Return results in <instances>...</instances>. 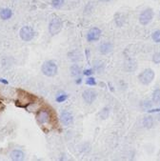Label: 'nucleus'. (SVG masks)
<instances>
[{"label":"nucleus","instance_id":"aec40b11","mask_svg":"<svg viewBox=\"0 0 160 161\" xmlns=\"http://www.w3.org/2000/svg\"><path fill=\"white\" fill-rule=\"evenodd\" d=\"M109 114H110L109 109H108V108H104V109H102V111L100 112L99 115H100V117H101L102 119H106V118H108Z\"/></svg>","mask_w":160,"mask_h":161},{"label":"nucleus","instance_id":"423d86ee","mask_svg":"<svg viewBox=\"0 0 160 161\" xmlns=\"http://www.w3.org/2000/svg\"><path fill=\"white\" fill-rule=\"evenodd\" d=\"M62 29V21L59 17H53L49 24V31L52 36L57 35Z\"/></svg>","mask_w":160,"mask_h":161},{"label":"nucleus","instance_id":"412c9836","mask_svg":"<svg viewBox=\"0 0 160 161\" xmlns=\"http://www.w3.org/2000/svg\"><path fill=\"white\" fill-rule=\"evenodd\" d=\"M94 69H95V71H97L98 73H100L103 69H104V64L102 63V62H97L94 64Z\"/></svg>","mask_w":160,"mask_h":161},{"label":"nucleus","instance_id":"dca6fc26","mask_svg":"<svg viewBox=\"0 0 160 161\" xmlns=\"http://www.w3.org/2000/svg\"><path fill=\"white\" fill-rule=\"evenodd\" d=\"M71 73H72V75L73 76H77V75H80L81 70H80V68L77 65H75V64H74V65H73L71 67Z\"/></svg>","mask_w":160,"mask_h":161},{"label":"nucleus","instance_id":"ddd939ff","mask_svg":"<svg viewBox=\"0 0 160 161\" xmlns=\"http://www.w3.org/2000/svg\"><path fill=\"white\" fill-rule=\"evenodd\" d=\"M13 15V12L11 9H8V8H5V9H2L0 11V17L3 20H8L12 17Z\"/></svg>","mask_w":160,"mask_h":161},{"label":"nucleus","instance_id":"c756f323","mask_svg":"<svg viewBox=\"0 0 160 161\" xmlns=\"http://www.w3.org/2000/svg\"><path fill=\"white\" fill-rule=\"evenodd\" d=\"M100 1H102V2H108V1H110V0H100Z\"/></svg>","mask_w":160,"mask_h":161},{"label":"nucleus","instance_id":"f257e3e1","mask_svg":"<svg viewBox=\"0 0 160 161\" xmlns=\"http://www.w3.org/2000/svg\"><path fill=\"white\" fill-rule=\"evenodd\" d=\"M17 99L15 100V105L19 108H27L29 105L35 103L36 97L23 90H17Z\"/></svg>","mask_w":160,"mask_h":161},{"label":"nucleus","instance_id":"f3484780","mask_svg":"<svg viewBox=\"0 0 160 161\" xmlns=\"http://www.w3.org/2000/svg\"><path fill=\"white\" fill-rule=\"evenodd\" d=\"M65 0H52V6L55 9H59L63 6Z\"/></svg>","mask_w":160,"mask_h":161},{"label":"nucleus","instance_id":"5701e85b","mask_svg":"<svg viewBox=\"0 0 160 161\" xmlns=\"http://www.w3.org/2000/svg\"><path fill=\"white\" fill-rule=\"evenodd\" d=\"M86 83H87V85H90V86H95V85H97V81H95V79L93 77H88Z\"/></svg>","mask_w":160,"mask_h":161},{"label":"nucleus","instance_id":"6ab92c4d","mask_svg":"<svg viewBox=\"0 0 160 161\" xmlns=\"http://www.w3.org/2000/svg\"><path fill=\"white\" fill-rule=\"evenodd\" d=\"M67 98H68V94L67 93H61V94L56 96V101L58 103H62L64 101H66Z\"/></svg>","mask_w":160,"mask_h":161},{"label":"nucleus","instance_id":"4468645a","mask_svg":"<svg viewBox=\"0 0 160 161\" xmlns=\"http://www.w3.org/2000/svg\"><path fill=\"white\" fill-rule=\"evenodd\" d=\"M152 102L156 105H160V89H156L153 91Z\"/></svg>","mask_w":160,"mask_h":161},{"label":"nucleus","instance_id":"0eeeda50","mask_svg":"<svg viewBox=\"0 0 160 161\" xmlns=\"http://www.w3.org/2000/svg\"><path fill=\"white\" fill-rule=\"evenodd\" d=\"M152 18H153V11H152V9L148 8V9L144 10L140 14V15H139V22H140L141 25L146 26L149 23H151Z\"/></svg>","mask_w":160,"mask_h":161},{"label":"nucleus","instance_id":"7ed1b4c3","mask_svg":"<svg viewBox=\"0 0 160 161\" xmlns=\"http://www.w3.org/2000/svg\"><path fill=\"white\" fill-rule=\"evenodd\" d=\"M36 121L42 126L52 121V117L51 115V111H49L47 109H40L36 113Z\"/></svg>","mask_w":160,"mask_h":161},{"label":"nucleus","instance_id":"9d476101","mask_svg":"<svg viewBox=\"0 0 160 161\" xmlns=\"http://www.w3.org/2000/svg\"><path fill=\"white\" fill-rule=\"evenodd\" d=\"M60 120L63 123V125L70 126L73 123V121H74V116H73V114L70 112H68V111H63L60 114Z\"/></svg>","mask_w":160,"mask_h":161},{"label":"nucleus","instance_id":"b1692460","mask_svg":"<svg viewBox=\"0 0 160 161\" xmlns=\"http://www.w3.org/2000/svg\"><path fill=\"white\" fill-rule=\"evenodd\" d=\"M83 74H84L85 75H87V76H90V75H91L93 74V71H92L91 69H88V70H85V71L83 72Z\"/></svg>","mask_w":160,"mask_h":161},{"label":"nucleus","instance_id":"bb28decb","mask_svg":"<svg viewBox=\"0 0 160 161\" xmlns=\"http://www.w3.org/2000/svg\"><path fill=\"white\" fill-rule=\"evenodd\" d=\"M4 108H5V106H4L1 102H0V112L3 111V110H4Z\"/></svg>","mask_w":160,"mask_h":161},{"label":"nucleus","instance_id":"f8f14e48","mask_svg":"<svg viewBox=\"0 0 160 161\" xmlns=\"http://www.w3.org/2000/svg\"><path fill=\"white\" fill-rule=\"evenodd\" d=\"M24 153L21 150H14L11 153H10V157L14 160H22L24 159Z\"/></svg>","mask_w":160,"mask_h":161},{"label":"nucleus","instance_id":"f03ea898","mask_svg":"<svg viewBox=\"0 0 160 161\" xmlns=\"http://www.w3.org/2000/svg\"><path fill=\"white\" fill-rule=\"evenodd\" d=\"M41 71L44 75L52 77V76L56 75V74H57V65L53 61H51V60L46 61L43 63V65L41 67Z\"/></svg>","mask_w":160,"mask_h":161},{"label":"nucleus","instance_id":"1a4fd4ad","mask_svg":"<svg viewBox=\"0 0 160 161\" xmlns=\"http://www.w3.org/2000/svg\"><path fill=\"white\" fill-rule=\"evenodd\" d=\"M82 97H83V99H84V101L86 103L91 104V103H93V101L95 99H97V92H94L93 90H86L82 93Z\"/></svg>","mask_w":160,"mask_h":161},{"label":"nucleus","instance_id":"4be33fe9","mask_svg":"<svg viewBox=\"0 0 160 161\" xmlns=\"http://www.w3.org/2000/svg\"><path fill=\"white\" fill-rule=\"evenodd\" d=\"M152 61L156 64H160V53H156L152 56Z\"/></svg>","mask_w":160,"mask_h":161},{"label":"nucleus","instance_id":"2eb2a0df","mask_svg":"<svg viewBox=\"0 0 160 161\" xmlns=\"http://www.w3.org/2000/svg\"><path fill=\"white\" fill-rule=\"evenodd\" d=\"M143 125L145 126V128L147 129H151L153 125V120H152V117L151 116H147L143 119Z\"/></svg>","mask_w":160,"mask_h":161},{"label":"nucleus","instance_id":"a211bd4d","mask_svg":"<svg viewBox=\"0 0 160 161\" xmlns=\"http://www.w3.org/2000/svg\"><path fill=\"white\" fill-rule=\"evenodd\" d=\"M152 38L154 42L156 43H160V30H157L155 31H153L152 35Z\"/></svg>","mask_w":160,"mask_h":161},{"label":"nucleus","instance_id":"cd10ccee","mask_svg":"<svg viewBox=\"0 0 160 161\" xmlns=\"http://www.w3.org/2000/svg\"><path fill=\"white\" fill-rule=\"evenodd\" d=\"M0 82H2V83H5V84H8V81L6 80V79H0Z\"/></svg>","mask_w":160,"mask_h":161},{"label":"nucleus","instance_id":"c85d7f7f","mask_svg":"<svg viewBox=\"0 0 160 161\" xmlns=\"http://www.w3.org/2000/svg\"><path fill=\"white\" fill-rule=\"evenodd\" d=\"M81 82H82V79L80 78V79H77V82H76V83H77V84H79V83H81Z\"/></svg>","mask_w":160,"mask_h":161},{"label":"nucleus","instance_id":"20e7f679","mask_svg":"<svg viewBox=\"0 0 160 161\" xmlns=\"http://www.w3.org/2000/svg\"><path fill=\"white\" fill-rule=\"evenodd\" d=\"M19 36H20V38L23 41L29 42L30 40H33V38L35 37V31H34V29L31 28V27L24 26V27H22L20 29Z\"/></svg>","mask_w":160,"mask_h":161},{"label":"nucleus","instance_id":"6e6552de","mask_svg":"<svg viewBox=\"0 0 160 161\" xmlns=\"http://www.w3.org/2000/svg\"><path fill=\"white\" fill-rule=\"evenodd\" d=\"M101 36V31L100 29L94 27L91 28L87 34V40L89 42H92V41H97Z\"/></svg>","mask_w":160,"mask_h":161},{"label":"nucleus","instance_id":"393cba45","mask_svg":"<svg viewBox=\"0 0 160 161\" xmlns=\"http://www.w3.org/2000/svg\"><path fill=\"white\" fill-rule=\"evenodd\" d=\"M160 112V108H157V109H152V110H149L148 113H158Z\"/></svg>","mask_w":160,"mask_h":161},{"label":"nucleus","instance_id":"9b49d317","mask_svg":"<svg viewBox=\"0 0 160 161\" xmlns=\"http://www.w3.org/2000/svg\"><path fill=\"white\" fill-rule=\"evenodd\" d=\"M113 44L111 42H105V43L100 45L99 52L102 54H108L113 51Z\"/></svg>","mask_w":160,"mask_h":161},{"label":"nucleus","instance_id":"39448f33","mask_svg":"<svg viewBox=\"0 0 160 161\" xmlns=\"http://www.w3.org/2000/svg\"><path fill=\"white\" fill-rule=\"evenodd\" d=\"M154 75H155V74H154L153 70H152V69H146V70H144V71L138 75V79H139V81H140L142 84H144V85H149V84L152 83V81L153 80Z\"/></svg>","mask_w":160,"mask_h":161},{"label":"nucleus","instance_id":"a878e982","mask_svg":"<svg viewBox=\"0 0 160 161\" xmlns=\"http://www.w3.org/2000/svg\"><path fill=\"white\" fill-rule=\"evenodd\" d=\"M151 105H152V104H151V102H150V101H146V102H145V104H143V107H146V108H148V107H149V108H150V107H151Z\"/></svg>","mask_w":160,"mask_h":161}]
</instances>
